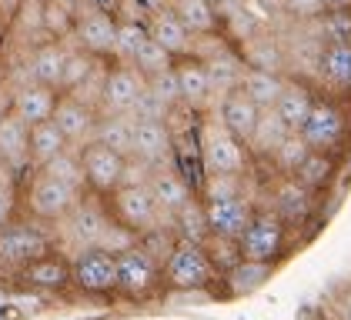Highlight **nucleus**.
Returning <instances> with one entry per match:
<instances>
[{"mask_svg": "<svg viewBox=\"0 0 351 320\" xmlns=\"http://www.w3.org/2000/svg\"><path fill=\"white\" fill-rule=\"evenodd\" d=\"M21 280L30 284L34 291H64V287H71V261L51 250L47 257L21 267Z\"/></svg>", "mask_w": 351, "mask_h": 320, "instance_id": "24", "label": "nucleus"}, {"mask_svg": "<svg viewBox=\"0 0 351 320\" xmlns=\"http://www.w3.org/2000/svg\"><path fill=\"white\" fill-rule=\"evenodd\" d=\"M308 154H311V147L301 140V133H288V137H285V144L274 150L271 163H274V170H278L281 177H295L298 167L308 160Z\"/></svg>", "mask_w": 351, "mask_h": 320, "instance_id": "36", "label": "nucleus"}, {"mask_svg": "<svg viewBox=\"0 0 351 320\" xmlns=\"http://www.w3.org/2000/svg\"><path fill=\"white\" fill-rule=\"evenodd\" d=\"M311 204H315V194L298 184V177H281L274 184V190H271V211L278 213L285 224L304 220L311 213Z\"/></svg>", "mask_w": 351, "mask_h": 320, "instance_id": "23", "label": "nucleus"}, {"mask_svg": "<svg viewBox=\"0 0 351 320\" xmlns=\"http://www.w3.org/2000/svg\"><path fill=\"white\" fill-rule=\"evenodd\" d=\"M97 144H104L110 150H117L121 157H131V140H134V117L124 114V117H101L97 120V133H94Z\"/></svg>", "mask_w": 351, "mask_h": 320, "instance_id": "31", "label": "nucleus"}, {"mask_svg": "<svg viewBox=\"0 0 351 320\" xmlns=\"http://www.w3.org/2000/svg\"><path fill=\"white\" fill-rule=\"evenodd\" d=\"M335 170H338V163H335V154H308V160L298 167V184L308 187L311 194H322L324 187L335 181Z\"/></svg>", "mask_w": 351, "mask_h": 320, "instance_id": "33", "label": "nucleus"}, {"mask_svg": "<svg viewBox=\"0 0 351 320\" xmlns=\"http://www.w3.org/2000/svg\"><path fill=\"white\" fill-rule=\"evenodd\" d=\"M285 83H288V80L281 77L278 70H254V67H247V70H244V80H241V90L261 107V110H271V107L278 104Z\"/></svg>", "mask_w": 351, "mask_h": 320, "instance_id": "29", "label": "nucleus"}, {"mask_svg": "<svg viewBox=\"0 0 351 320\" xmlns=\"http://www.w3.org/2000/svg\"><path fill=\"white\" fill-rule=\"evenodd\" d=\"M147 90V77L137 70L134 64H110L108 80H104V94H101V117H124L134 114L137 101Z\"/></svg>", "mask_w": 351, "mask_h": 320, "instance_id": "9", "label": "nucleus"}, {"mask_svg": "<svg viewBox=\"0 0 351 320\" xmlns=\"http://www.w3.org/2000/svg\"><path fill=\"white\" fill-rule=\"evenodd\" d=\"M144 44H147V24H144V21H121V24H117L114 64H131Z\"/></svg>", "mask_w": 351, "mask_h": 320, "instance_id": "34", "label": "nucleus"}, {"mask_svg": "<svg viewBox=\"0 0 351 320\" xmlns=\"http://www.w3.org/2000/svg\"><path fill=\"white\" fill-rule=\"evenodd\" d=\"M315 101H318V97H315L304 83L288 80L285 90H281V97H278V104H274V110H278V117L285 120V127H288L291 133H298L301 127H304V120H308V114H311Z\"/></svg>", "mask_w": 351, "mask_h": 320, "instance_id": "26", "label": "nucleus"}, {"mask_svg": "<svg viewBox=\"0 0 351 320\" xmlns=\"http://www.w3.org/2000/svg\"><path fill=\"white\" fill-rule=\"evenodd\" d=\"M10 114V90L7 87H0V120Z\"/></svg>", "mask_w": 351, "mask_h": 320, "instance_id": "46", "label": "nucleus"}, {"mask_svg": "<svg viewBox=\"0 0 351 320\" xmlns=\"http://www.w3.org/2000/svg\"><path fill=\"white\" fill-rule=\"evenodd\" d=\"M322 77L338 90H351V44H328L324 47Z\"/></svg>", "mask_w": 351, "mask_h": 320, "instance_id": "32", "label": "nucleus"}, {"mask_svg": "<svg viewBox=\"0 0 351 320\" xmlns=\"http://www.w3.org/2000/svg\"><path fill=\"white\" fill-rule=\"evenodd\" d=\"M64 64H67V47L60 40H44L27 53L24 74L27 83H40L60 94V80H64Z\"/></svg>", "mask_w": 351, "mask_h": 320, "instance_id": "19", "label": "nucleus"}, {"mask_svg": "<svg viewBox=\"0 0 351 320\" xmlns=\"http://www.w3.org/2000/svg\"><path fill=\"white\" fill-rule=\"evenodd\" d=\"M322 30L328 37V44H351V10L322 14Z\"/></svg>", "mask_w": 351, "mask_h": 320, "instance_id": "42", "label": "nucleus"}, {"mask_svg": "<svg viewBox=\"0 0 351 320\" xmlns=\"http://www.w3.org/2000/svg\"><path fill=\"white\" fill-rule=\"evenodd\" d=\"M167 3L194 37H211L221 30V10L215 0H167Z\"/></svg>", "mask_w": 351, "mask_h": 320, "instance_id": "25", "label": "nucleus"}, {"mask_svg": "<svg viewBox=\"0 0 351 320\" xmlns=\"http://www.w3.org/2000/svg\"><path fill=\"white\" fill-rule=\"evenodd\" d=\"M77 154H81L87 194H94V197L108 200L110 194L124 184V163H128V157H121L117 150H110V147L97 144V140H90V144L81 147Z\"/></svg>", "mask_w": 351, "mask_h": 320, "instance_id": "10", "label": "nucleus"}, {"mask_svg": "<svg viewBox=\"0 0 351 320\" xmlns=\"http://www.w3.org/2000/svg\"><path fill=\"white\" fill-rule=\"evenodd\" d=\"M117 17L104 10V7H90L77 14L74 21V40L77 47L87 51L90 57H101V60H110L114 57V47H117Z\"/></svg>", "mask_w": 351, "mask_h": 320, "instance_id": "12", "label": "nucleus"}, {"mask_svg": "<svg viewBox=\"0 0 351 320\" xmlns=\"http://www.w3.org/2000/svg\"><path fill=\"white\" fill-rule=\"evenodd\" d=\"M201 163H204V174L241 177L251 163V150H247L244 140H238L224 127H204V133H201Z\"/></svg>", "mask_w": 351, "mask_h": 320, "instance_id": "8", "label": "nucleus"}, {"mask_svg": "<svg viewBox=\"0 0 351 320\" xmlns=\"http://www.w3.org/2000/svg\"><path fill=\"white\" fill-rule=\"evenodd\" d=\"M288 127H285V120L278 117V110L271 107V110H261V117H258V127L254 133L247 137V150H251V157H274V150L285 144V137H288Z\"/></svg>", "mask_w": 351, "mask_h": 320, "instance_id": "28", "label": "nucleus"}, {"mask_svg": "<svg viewBox=\"0 0 351 320\" xmlns=\"http://www.w3.org/2000/svg\"><path fill=\"white\" fill-rule=\"evenodd\" d=\"M0 163L7 167V174L30 170V127L14 110L0 120Z\"/></svg>", "mask_w": 351, "mask_h": 320, "instance_id": "21", "label": "nucleus"}, {"mask_svg": "<svg viewBox=\"0 0 351 320\" xmlns=\"http://www.w3.org/2000/svg\"><path fill=\"white\" fill-rule=\"evenodd\" d=\"M281 7H285L291 17H301V21H311V17H322L324 14L322 0H281Z\"/></svg>", "mask_w": 351, "mask_h": 320, "instance_id": "45", "label": "nucleus"}, {"mask_svg": "<svg viewBox=\"0 0 351 320\" xmlns=\"http://www.w3.org/2000/svg\"><path fill=\"white\" fill-rule=\"evenodd\" d=\"M0 87H3V64H0Z\"/></svg>", "mask_w": 351, "mask_h": 320, "instance_id": "49", "label": "nucleus"}, {"mask_svg": "<svg viewBox=\"0 0 351 320\" xmlns=\"http://www.w3.org/2000/svg\"><path fill=\"white\" fill-rule=\"evenodd\" d=\"M97 120H101V114H97L94 107L74 101L71 94H60L57 110H54V124L60 127V133L67 137V144H71L74 150H81V147H87V144L94 140Z\"/></svg>", "mask_w": 351, "mask_h": 320, "instance_id": "14", "label": "nucleus"}, {"mask_svg": "<svg viewBox=\"0 0 351 320\" xmlns=\"http://www.w3.org/2000/svg\"><path fill=\"white\" fill-rule=\"evenodd\" d=\"M217 280V270L208 257V250L194 240H178L171 257L164 261V284L178 293L204 291L208 284Z\"/></svg>", "mask_w": 351, "mask_h": 320, "instance_id": "2", "label": "nucleus"}, {"mask_svg": "<svg viewBox=\"0 0 351 320\" xmlns=\"http://www.w3.org/2000/svg\"><path fill=\"white\" fill-rule=\"evenodd\" d=\"M84 200V190L64 184L44 170H30V187H27V211L34 220L40 224H54V220H67L74 207Z\"/></svg>", "mask_w": 351, "mask_h": 320, "instance_id": "3", "label": "nucleus"}, {"mask_svg": "<svg viewBox=\"0 0 351 320\" xmlns=\"http://www.w3.org/2000/svg\"><path fill=\"white\" fill-rule=\"evenodd\" d=\"M57 101H60V94L51 90V87H40V83H21L17 90H10V110H14L27 127L54 120Z\"/></svg>", "mask_w": 351, "mask_h": 320, "instance_id": "20", "label": "nucleus"}, {"mask_svg": "<svg viewBox=\"0 0 351 320\" xmlns=\"http://www.w3.org/2000/svg\"><path fill=\"white\" fill-rule=\"evenodd\" d=\"M258 117H261V107L254 104L241 87H234L231 94L221 97V127L228 133H234L244 144H247V137L258 127Z\"/></svg>", "mask_w": 351, "mask_h": 320, "instance_id": "22", "label": "nucleus"}, {"mask_svg": "<svg viewBox=\"0 0 351 320\" xmlns=\"http://www.w3.org/2000/svg\"><path fill=\"white\" fill-rule=\"evenodd\" d=\"M131 64H134L144 77H158V74H164V70H171V67H174V57L164 51L161 44H154V40L147 37V44L137 51V57L131 60Z\"/></svg>", "mask_w": 351, "mask_h": 320, "instance_id": "40", "label": "nucleus"}, {"mask_svg": "<svg viewBox=\"0 0 351 320\" xmlns=\"http://www.w3.org/2000/svg\"><path fill=\"white\" fill-rule=\"evenodd\" d=\"M147 94L158 101V104L171 114L174 107H181V94H178V77H174V67L164 70L158 77H147Z\"/></svg>", "mask_w": 351, "mask_h": 320, "instance_id": "41", "label": "nucleus"}, {"mask_svg": "<svg viewBox=\"0 0 351 320\" xmlns=\"http://www.w3.org/2000/svg\"><path fill=\"white\" fill-rule=\"evenodd\" d=\"M204 200H224V197H244L241 177H224V174H208V181L201 187Z\"/></svg>", "mask_w": 351, "mask_h": 320, "instance_id": "43", "label": "nucleus"}, {"mask_svg": "<svg viewBox=\"0 0 351 320\" xmlns=\"http://www.w3.org/2000/svg\"><path fill=\"white\" fill-rule=\"evenodd\" d=\"M51 250H54L51 237L37 224H30V220H14V224H7L0 230V264H7V267H17L21 270L30 261L47 257Z\"/></svg>", "mask_w": 351, "mask_h": 320, "instance_id": "11", "label": "nucleus"}, {"mask_svg": "<svg viewBox=\"0 0 351 320\" xmlns=\"http://www.w3.org/2000/svg\"><path fill=\"white\" fill-rule=\"evenodd\" d=\"M144 24H147V37H151L154 44H161L174 60H181V57H191V53H194V34L178 21V14H174L171 7H158Z\"/></svg>", "mask_w": 351, "mask_h": 320, "instance_id": "17", "label": "nucleus"}, {"mask_svg": "<svg viewBox=\"0 0 351 320\" xmlns=\"http://www.w3.org/2000/svg\"><path fill=\"white\" fill-rule=\"evenodd\" d=\"M204 204V220H208V230L217 237H231L241 240V234L247 230L254 207L247 197H224V200H201Z\"/></svg>", "mask_w": 351, "mask_h": 320, "instance_id": "15", "label": "nucleus"}, {"mask_svg": "<svg viewBox=\"0 0 351 320\" xmlns=\"http://www.w3.org/2000/svg\"><path fill=\"white\" fill-rule=\"evenodd\" d=\"M147 190L154 194V200H158V207L167 220H174V213H181L188 204H194L197 197H194V187L178 174V170H171L167 163L164 167H154V174H151V181H147Z\"/></svg>", "mask_w": 351, "mask_h": 320, "instance_id": "18", "label": "nucleus"}, {"mask_svg": "<svg viewBox=\"0 0 351 320\" xmlns=\"http://www.w3.org/2000/svg\"><path fill=\"white\" fill-rule=\"evenodd\" d=\"M164 280L161 261L137 240L134 247H128L124 254H117V293L131 297V300H144L158 291Z\"/></svg>", "mask_w": 351, "mask_h": 320, "instance_id": "4", "label": "nucleus"}, {"mask_svg": "<svg viewBox=\"0 0 351 320\" xmlns=\"http://www.w3.org/2000/svg\"><path fill=\"white\" fill-rule=\"evenodd\" d=\"M97 60H101V57H90V53L81 51V47L67 51V64H64V80H60V94H74V90L81 87L84 80L90 77V70L97 67Z\"/></svg>", "mask_w": 351, "mask_h": 320, "instance_id": "37", "label": "nucleus"}, {"mask_svg": "<svg viewBox=\"0 0 351 320\" xmlns=\"http://www.w3.org/2000/svg\"><path fill=\"white\" fill-rule=\"evenodd\" d=\"M104 204H108L110 217L124 230H131L134 237H147V234L161 230L164 224H167V217L161 213V207H158L154 194L147 190V184H137V187L121 184Z\"/></svg>", "mask_w": 351, "mask_h": 320, "instance_id": "1", "label": "nucleus"}, {"mask_svg": "<svg viewBox=\"0 0 351 320\" xmlns=\"http://www.w3.org/2000/svg\"><path fill=\"white\" fill-rule=\"evenodd\" d=\"M174 150V137L167 120L154 117H134V140H131V157L144 160L151 167H164Z\"/></svg>", "mask_w": 351, "mask_h": 320, "instance_id": "13", "label": "nucleus"}, {"mask_svg": "<svg viewBox=\"0 0 351 320\" xmlns=\"http://www.w3.org/2000/svg\"><path fill=\"white\" fill-rule=\"evenodd\" d=\"M345 320H351V304H348V307H345Z\"/></svg>", "mask_w": 351, "mask_h": 320, "instance_id": "48", "label": "nucleus"}, {"mask_svg": "<svg viewBox=\"0 0 351 320\" xmlns=\"http://www.w3.org/2000/svg\"><path fill=\"white\" fill-rule=\"evenodd\" d=\"M67 147H71V144H67V137L60 133V127H57L54 120L30 127V170H44V167L54 157H60Z\"/></svg>", "mask_w": 351, "mask_h": 320, "instance_id": "27", "label": "nucleus"}, {"mask_svg": "<svg viewBox=\"0 0 351 320\" xmlns=\"http://www.w3.org/2000/svg\"><path fill=\"white\" fill-rule=\"evenodd\" d=\"M171 227H174L178 240H194V243H204L208 234H211V230H208V220H204V204H201V200H194V204H188L181 213H174Z\"/></svg>", "mask_w": 351, "mask_h": 320, "instance_id": "35", "label": "nucleus"}, {"mask_svg": "<svg viewBox=\"0 0 351 320\" xmlns=\"http://www.w3.org/2000/svg\"><path fill=\"white\" fill-rule=\"evenodd\" d=\"M44 174H51L57 181H64V184L77 187L87 194V181H84V167H81V154L74 150V147H67L60 157H54L47 167H44Z\"/></svg>", "mask_w": 351, "mask_h": 320, "instance_id": "39", "label": "nucleus"}, {"mask_svg": "<svg viewBox=\"0 0 351 320\" xmlns=\"http://www.w3.org/2000/svg\"><path fill=\"white\" fill-rule=\"evenodd\" d=\"M241 257L244 261H261V264H278L288 243V224L274 211H254L247 230L241 234Z\"/></svg>", "mask_w": 351, "mask_h": 320, "instance_id": "6", "label": "nucleus"}, {"mask_svg": "<svg viewBox=\"0 0 351 320\" xmlns=\"http://www.w3.org/2000/svg\"><path fill=\"white\" fill-rule=\"evenodd\" d=\"M298 133L315 154H338L348 140V117L335 101H315L304 127Z\"/></svg>", "mask_w": 351, "mask_h": 320, "instance_id": "7", "label": "nucleus"}, {"mask_svg": "<svg viewBox=\"0 0 351 320\" xmlns=\"http://www.w3.org/2000/svg\"><path fill=\"white\" fill-rule=\"evenodd\" d=\"M324 3V14L328 10H351V0H322Z\"/></svg>", "mask_w": 351, "mask_h": 320, "instance_id": "47", "label": "nucleus"}, {"mask_svg": "<svg viewBox=\"0 0 351 320\" xmlns=\"http://www.w3.org/2000/svg\"><path fill=\"white\" fill-rule=\"evenodd\" d=\"M274 274V264H261V261H241L238 267H231L224 274V287L231 297H241V293H254L261 291Z\"/></svg>", "mask_w": 351, "mask_h": 320, "instance_id": "30", "label": "nucleus"}, {"mask_svg": "<svg viewBox=\"0 0 351 320\" xmlns=\"http://www.w3.org/2000/svg\"><path fill=\"white\" fill-rule=\"evenodd\" d=\"M174 77H178V94H181V107L188 110H204L215 101V83L208 74V64L197 57H181L174 60Z\"/></svg>", "mask_w": 351, "mask_h": 320, "instance_id": "16", "label": "nucleus"}, {"mask_svg": "<svg viewBox=\"0 0 351 320\" xmlns=\"http://www.w3.org/2000/svg\"><path fill=\"white\" fill-rule=\"evenodd\" d=\"M71 287L87 297H108L117 293V254L87 247L71 257Z\"/></svg>", "mask_w": 351, "mask_h": 320, "instance_id": "5", "label": "nucleus"}, {"mask_svg": "<svg viewBox=\"0 0 351 320\" xmlns=\"http://www.w3.org/2000/svg\"><path fill=\"white\" fill-rule=\"evenodd\" d=\"M17 220V181L14 174H0V230Z\"/></svg>", "mask_w": 351, "mask_h": 320, "instance_id": "44", "label": "nucleus"}, {"mask_svg": "<svg viewBox=\"0 0 351 320\" xmlns=\"http://www.w3.org/2000/svg\"><path fill=\"white\" fill-rule=\"evenodd\" d=\"M348 97H351V90H348Z\"/></svg>", "mask_w": 351, "mask_h": 320, "instance_id": "51", "label": "nucleus"}, {"mask_svg": "<svg viewBox=\"0 0 351 320\" xmlns=\"http://www.w3.org/2000/svg\"><path fill=\"white\" fill-rule=\"evenodd\" d=\"M228 3H238V0H228Z\"/></svg>", "mask_w": 351, "mask_h": 320, "instance_id": "50", "label": "nucleus"}, {"mask_svg": "<svg viewBox=\"0 0 351 320\" xmlns=\"http://www.w3.org/2000/svg\"><path fill=\"white\" fill-rule=\"evenodd\" d=\"M204 250H208V257H211V264H215V270L224 277L231 267H238L244 261L241 257V243L231 237H217V234H208V240L201 243Z\"/></svg>", "mask_w": 351, "mask_h": 320, "instance_id": "38", "label": "nucleus"}]
</instances>
